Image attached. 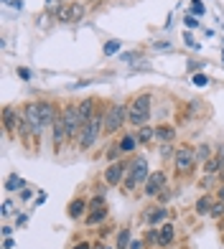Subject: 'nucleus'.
<instances>
[{
  "mask_svg": "<svg viewBox=\"0 0 224 249\" xmlns=\"http://www.w3.org/2000/svg\"><path fill=\"white\" fill-rule=\"evenodd\" d=\"M150 109H153V97L148 92L135 94L130 99V105H128V122L132 124V127H143V124H148Z\"/></svg>",
  "mask_w": 224,
  "mask_h": 249,
  "instance_id": "f257e3e1",
  "label": "nucleus"
},
{
  "mask_svg": "<svg viewBox=\"0 0 224 249\" xmlns=\"http://www.w3.org/2000/svg\"><path fill=\"white\" fill-rule=\"evenodd\" d=\"M105 112H107V109H105ZM105 112L97 109V115L82 127V132H79V150H82V153H87V150L99 140V135L105 132Z\"/></svg>",
  "mask_w": 224,
  "mask_h": 249,
  "instance_id": "f03ea898",
  "label": "nucleus"
},
{
  "mask_svg": "<svg viewBox=\"0 0 224 249\" xmlns=\"http://www.w3.org/2000/svg\"><path fill=\"white\" fill-rule=\"evenodd\" d=\"M150 176V168H148V160L145 158H135V160L130 163V171L125 176V183H122V188L128 191V194H132L138 186H143L145 180H148Z\"/></svg>",
  "mask_w": 224,
  "mask_h": 249,
  "instance_id": "7ed1b4c3",
  "label": "nucleus"
},
{
  "mask_svg": "<svg viewBox=\"0 0 224 249\" xmlns=\"http://www.w3.org/2000/svg\"><path fill=\"white\" fill-rule=\"evenodd\" d=\"M61 120L66 124V138H69V142L79 140L82 120H79V105H76V102H69V105L61 107Z\"/></svg>",
  "mask_w": 224,
  "mask_h": 249,
  "instance_id": "20e7f679",
  "label": "nucleus"
},
{
  "mask_svg": "<svg viewBox=\"0 0 224 249\" xmlns=\"http://www.w3.org/2000/svg\"><path fill=\"white\" fill-rule=\"evenodd\" d=\"M125 122H128V105H122V102L110 105L105 112V135H115Z\"/></svg>",
  "mask_w": 224,
  "mask_h": 249,
  "instance_id": "39448f33",
  "label": "nucleus"
},
{
  "mask_svg": "<svg viewBox=\"0 0 224 249\" xmlns=\"http://www.w3.org/2000/svg\"><path fill=\"white\" fill-rule=\"evenodd\" d=\"M196 148L191 145H181V148H176V155H173V168L178 176H188L196 168Z\"/></svg>",
  "mask_w": 224,
  "mask_h": 249,
  "instance_id": "423d86ee",
  "label": "nucleus"
},
{
  "mask_svg": "<svg viewBox=\"0 0 224 249\" xmlns=\"http://www.w3.org/2000/svg\"><path fill=\"white\" fill-rule=\"evenodd\" d=\"M51 13L56 16V20H59V23H79L87 10H84L82 3H64L61 8L51 10Z\"/></svg>",
  "mask_w": 224,
  "mask_h": 249,
  "instance_id": "0eeeda50",
  "label": "nucleus"
},
{
  "mask_svg": "<svg viewBox=\"0 0 224 249\" xmlns=\"http://www.w3.org/2000/svg\"><path fill=\"white\" fill-rule=\"evenodd\" d=\"M130 163L132 160H115V163H110L105 168V180H107V186H122L125 183V176L130 171Z\"/></svg>",
  "mask_w": 224,
  "mask_h": 249,
  "instance_id": "6e6552de",
  "label": "nucleus"
},
{
  "mask_svg": "<svg viewBox=\"0 0 224 249\" xmlns=\"http://www.w3.org/2000/svg\"><path fill=\"white\" fill-rule=\"evenodd\" d=\"M23 117L26 122L31 124V130H33V138H38V135L43 132V122H41V109H38V102H26L23 105Z\"/></svg>",
  "mask_w": 224,
  "mask_h": 249,
  "instance_id": "1a4fd4ad",
  "label": "nucleus"
},
{
  "mask_svg": "<svg viewBox=\"0 0 224 249\" xmlns=\"http://www.w3.org/2000/svg\"><path fill=\"white\" fill-rule=\"evenodd\" d=\"M166 180H168V178H166V173H163V171H153V173L148 176V180L143 183V194L148 196V198H158V194L168 186Z\"/></svg>",
  "mask_w": 224,
  "mask_h": 249,
  "instance_id": "9d476101",
  "label": "nucleus"
},
{
  "mask_svg": "<svg viewBox=\"0 0 224 249\" xmlns=\"http://www.w3.org/2000/svg\"><path fill=\"white\" fill-rule=\"evenodd\" d=\"M143 221L148 226H161L163 221H168V209L163 206V203H155V206H150L143 213Z\"/></svg>",
  "mask_w": 224,
  "mask_h": 249,
  "instance_id": "9b49d317",
  "label": "nucleus"
},
{
  "mask_svg": "<svg viewBox=\"0 0 224 249\" xmlns=\"http://www.w3.org/2000/svg\"><path fill=\"white\" fill-rule=\"evenodd\" d=\"M38 109H41V122H43V130L51 127V124L56 122V117H59L61 109H56V105L51 99H38Z\"/></svg>",
  "mask_w": 224,
  "mask_h": 249,
  "instance_id": "f8f14e48",
  "label": "nucleus"
},
{
  "mask_svg": "<svg viewBox=\"0 0 224 249\" xmlns=\"http://www.w3.org/2000/svg\"><path fill=\"white\" fill-rule=\"evenodd\" d=\"M51 135H54V150L59 153L64 148V142H69V138H66V124L61 120V112H59V117H56V122L51 124Z\"/></svg>",
  "mask_w": 224,
  "mask_h": 249,
  "instance_id": "ddd939ff",
  "label": "nucleus"
},
{
  "mask_svg": "<svg viewBox=\"0 0 224 249\" xmlns=\"http://www.w3.org/2000/svg\"><path fill=\"white\" fill-rule=\"evenodd\" d=\"M76 105H79V120H82V127H84V124L97 115V99L94 97H87L82 102H76Z\"/></svg>",
  "mask_w": 224,
  "mask_h": 249,
  "instance_id": "4468645a",
  "label": "nucleus"
},
{
  "mask_svg": "<svg viewBox=\"0 0 224 249\" xmlns=\"http://www.w3.org/2000/svg\"><path fill=\"white\" fill-rule=\"evenodd\" d=\"M18 117H20V112L16 107H3V127L8 135H16V127H18Z\"/></svg>",
  "mask_w": 224,
  "mask_h": 249,
  "instance_id": "2eb2a0df",
  "label": "nucleus"
},
{
  "mask_svg": "<svg viewBox=\"0 0 224 249\" xmlns=\"http://www.w3.org/2000/svg\"><path fill=\"white\" fill-rule=\"evenodd\" d=\"M87 211H89V201H84V198H74L69 203V209H66V213H69L72 221H79Z\"/></svg>",
  "mask_w": 224,
  "mask_h": 249,
  "instance_id": "dca6fc26",
  "label": "nucleus"
},
{
  "mask_svg": "<svg viewBox=\"0 0 224 249\" xmlns=\"http://www.w3.org/2000/svg\"><path fill=\"white\" fill-rule=\"evenodd\" d=\"M158 229H161V244H158V247H171V244H173V236H176L173 224H171V221H163Z\"/></svg>",
  "mask_w": 224,
  "mask_h": 249,
  "instance_id": "f3484780",
  "label": "nucleus"
},
{
  "mask_svg": "<svg viewBox=\"0 0 224 249\" xmlns=\"http://www.w3.org/2000/svg\"><path fill=\"white\" fill-rule=\"evenodd\" d=\"M155 140H158L161 145L163 142H173L176 140V130L171 127V124H158V127H155Z\"/></svg>",
  "mask_w": 224,
  "mask_h": 249,
  "instance_id": "a211bd4d",
  "label": "nucleus"
},
{
  "mask_svg": "<svg viewBox=\"0 0 224 249\" xmlns=\"http://www.w3.org/2000/svg\"><path fill=\"white\" fill-rule=\"evenodd\" d=\"M135 140H138V145H148L150 140H155V127H150V124H143V127H138Z\"/></svg>",
  "mask_w": 224,
  "mask_h": 249,
  "instance_id": "6ab92c4d",
  "label": "nucleus"
},
{
  "mask_svg": "<svg viewBox=\"0 0 224 249\" xmlns=\"http://www.w3.org/2000/svg\"><path fill=\"white\" fill-rule=\"evenodd\" d=\"M211 206H214V198H211V196H201L196 201V213H199V216H209Z\"/></svg>",
  "mask_w": 224,
  "mask_h": 249,
  "instance_id": "aec40b11",
  "label": "nucleus"
},
{
  "mask_svg": "<svg viewBox=\"0 0 224 249\" xmlns=\"http://www.w3.org/2000/svg\"><path fill=\"white\" fill-rule=\"evenodd\" d=\"M209 158H214V155H211V145H209V142L196 145V163H199V165H204Z\"/></svg>",
  "mask_w": 224,
  "mask_h": 249,
  "instance_id": "412c9836",
  "label": "nucleus"
},
{
  "mask_svg": "<svg viewBox=\"0 0 224 249\" xmlns=\"http://www.w3.org/2000/svg\"><path fill=\"white\" fill-rule=\"evenodd\" d=\"M26 188V180L20 178L18 173H10L8 180H5V191H23Z\"/></svg>",
  "mask_w": 224,
  "mask_h": 249,
  "instance_id": "4be33fe9",
  "label": "nucleus"
},
{
  "mask_svg": "<svg viewBox=\"0 0 224 249\" xmlns=\"http://www.w3.org/2000/svg\"><path fill=\"white\" fill-rule=\"evenodd\" d=\"M201 168H204V173H206V176H214V173H219V171H222L224 165H222L219 158L214 155V158H209V160H206L204 165H201Z\"/></svg>",
  "mask_w": 224,
  "mask_h": 249,
  "instance_id": "5701e85b",
  "label": "nucleus"
},
{
  "mask_svg": "<svg viewBox=\"0 0 224 249\" xmlns=\"http://www.w3.org/2000/svg\"><path fill=\"white\" fill-rule=\"evenodd\" d=\"M135 148H138L135 135H122V140H120V150H122V153H132Z\"/></svg>",
  "mask_w": 224,
  "mask_h": 249,
  "instance_id": "b1692460",
  "label": "nucleus"
},
{
  "mask_svg": "<svg viewBox=\"0 0 224 249\" xmlns=\"http://www.w3.org/2000/svg\"><path fill=\"white\" fill-rule=\"evenodd\" d=\"M105 219H107V209H99V211H89V216L84 221H87V226H94V224L105 221Z\"/></svg>",
  "mask_w": 224,
  "mask_h": 249,
  "instance_id": "393cba45",
  "label": "nucleus"
},
{
  "mask_svg": "<svg viewBox=\"0 0 224 249\" xmlns=\"http://www.w3.org/2000/svg\"><path fill=\"white\" fill-rule=\"evenodd\" d=\"M143 239L148 242V244H155V247H158V244H161V229H158V226H150V229L145 231Z\"/></svg>",
  "mask_w": 224,
  "mask_h": 249,
  "instance_id": "a878e982",
  "label": "nucleus"
},
{
  "mask_svg": "<svg viewBox=\"0 0 224 249\" xmlns=\"http://www.w3.org/2000/svg\"><path fill=\"white\" fill-rule=\"evenodd\" d=\"M130 247V229H122L117 234V249H128Z\"/></svg>",
  "mask_w": 224,
  "mask_h": 249,
  "instance_id": "bb28decb",
  "label": "nucleus"
},
{
  "mask_svg": "<svg viewBox=\"0 0 224 249\" xmlns=\"http://www.w3.org/2000/svg\"><path fill=\"white\" fill-rule=\"evenodd\" d=\"M209 216H211V219H222V216H224V201H219V198L214 201V206H211Z\"/></svg>",
  "mask_w": 224,
  "mask_h": 249,
  "instance_id": "cd10ccee",
  "label": "nucleus"
},
{
  "mask_svg": "<svg viewBox=\"0 0 224 249\" xmlns=\"http://www.w3.org/2000/svg\"><path fill=\"white\" fill-rule=\"evenodd\" d=\"M120 46H122V43H120L117 38L107 41V43H105V56H112V53H117V51H120Z\"/></svg>",
  "mask_w": 224,
  "mask_h": 249,
  "instance_id": "c85d7f7f",
  "label": "nucleus"
},
{
  "mask_svg": "<svg viewBox=\"0 0 224 249\" xmlns=\"http://www.w3.org/2000/svg\"><path fill=\"white\" fill-rule=\"evenodd\" d=\"M120 153H122V150H120V142H112V145H110V150H107V160H110V163H115L117 158H120Z\"/></svg>",
  "mask_w": 224,
  "mask_h": 249,
  "instance_id": "c756f323",
  "label": "nucleus"
},
{
  "mask_svg": "<svg viewBox=\"0 0 224 249\" xmlns=\"http://www.w3.org/2000/svg\"><path fill=\"white\" fill-rule=\"evenodd\" d=\"M99 209H107L105 196H94L92 201H89V211H99Z\"/></svg>",
  "mask_w": 224,
  "mask_h": 249,
  "instance_id": "7c9ffc66",
  "label": "nucleus"
},
{
  "mask_svg": "<svg viewBox=\"0 0 224 249\" xmlns=\"http://www.w3.org/2000/svg\"><path fill=\"white\" fill-rule=\"evenodd\" d=\"M206 13V8H204V3L201 0H191V16H196V18H201Z\"/></svg>",
  "mask_w": 224,
  "mask_h": 249,
  "instance_id": "2f4dec72",
  "label": "nucleus"
},
{
  "mask_svg": "<svg viewBox=\"0 0 224 249\" xmlns=\"http://www.w3.org/2000/svg\"><path fill=\"white\" fill-rule=\"evenodd\" d=\"M171 155H176V148L171 142H163V148H161V158H171Z\"/></svg>",
  "mask_w": 224,
  "mask_h": 249,
  "instance_id": "473e14b6",
  "label": "nucleus"
},
{
  "mask_svg": "<svg viewBox=\"0 0 224 249\" xmlns=\"http://www.w3.org/2000/svg\"><path fill=\"white\" fill-rule=\"evenodd\" d=\"M184 23H186V28H199L201 23H199V18L196 16H191V13H188L186 18H184Z\"/></svg>",
  "mask_w": 224,
  "mask_h": 249,
  "instance_id": "72a5a7b5",
  "label": "nucleus"
},
{
  "mask_svg": "<svg viewBox=\"0 0 224 249\" xmlns=\"http://www.w3.org/2000/svg\"><path fill=\"white\" fill-rule=\"evenodd\" d=\"M194 84H196V87H206L209 79H206L204 74H196V76H194Z\"/></svg>",
  "mask_w": 224,
  "mask_h": 249,
  "instance_id": "f704fd0d",
  "label": "nucleus"
},
{
  "mask_svg": "<svg viewBox=\"0 0 224 249\" xmlns=\"http://www.w3.org/2000/svg\"><path fill=\"white\" fill-rule=\"evenodd\" d=\"M128 249H145V239H132Z\"/></svg>",
  "mask_w": 224,
  "mask_h": 249,
  "instance_id": "c9c22d12",
  "label": "nucleus"
},
{
  "mask_svg": "<svg viewBox=\"0 0 224 249\" xmlns=\"http://www.w3.org/2000/svg\"><path fill=\"white\" fill-rule=\"evenodd\" d=\"M204 69V61H188V71H199Z\"/></svg>",
  "mask_w": 224,
  "mask_h": 249,
  "instance_id": "e433bc0d",
  "label": "nucleus"
},
{
  "mask_svg": "<svg viewBox=\"0 0 224 249\" xmlns=\"http://www.w3.org/2000/svg\"><path fill=\"white\" fill-rule=\"evenodd\" d=\"M43 3H46V8H49V13H51V10H56V8H61V5H59L61 0H43Z\"/></svg>",
  "mask_w": 224,
  "mask_h": 249,
  "instance_id": "4c0bfd02",
  "label": "nucleus"
},
{
  "mask_svg": "<svg viewBox=\"0 0 224 249\" xmlns=\"http://www.w3.org/2000/svg\"><path fill=\"white\" fill-rule=\"evenodd\" d=\"M5 3H8L10 8H18V10L23 8V0H5Z\"/></svg>",
  "mask_w": 224,
  "mask_h": 249,
  "instance_id": "58836bf2",
  "label": "nucleus"
},
{
  "mask_svg": "<svg viewBox=\"0 0 224 249\" xmlns=\"http://www.w3.org/2000/svg\"><path fill=\"white\" fill-rule=\"evenodd\" d=\"M217 158H219L222 165H224V142H222V145H217Z\"/></svg>",
  "mask_w": 224,
  "mask_h": 249,
  "instance_id": "ea45409f",
  "label": "nucleus"
},
{
  "mask_svg": "<svg viewBox=\"0 0 224 249\" xmlns=\"http://www.w3.org/2000/svg\"><path fill=\"white\" fill-rule=\"evenodd\" d=\"M72 249H92V244H89V242H79V244H74Z\"/></svg>",
  "mask_w": 224,
  "mask_h": 249,
  "instance_id": "a19ab883",
  "label": "nucleus"
},
{
  "mask_svg": "<svg viewBox=\"0 0 224 249\" xmlns=\"http://www.w3.org/2000/svg\"><path fill=\"white\" fill-rule=\"evenodd\" d=\"M16 244H13V239H10V236H5V242H3V249H13Z\"/></svg>",
  "mask_w": 224,
  "mask_h": 249,
  "instance_id": "79ce46f5",
  "label": "nucleus"
},
{
  "mask_svg": "<svg viewBox=\"0 0 224 249\" xmlns=\"http://www.w3.org/2000/svg\"><path fill=\"white\" fill-rule=\"evenodd\" d=\"M217 198L224 201V183H219V188H217Z\"/></svg>",
  "mask_w": 224,
  "mask_h": 249,
  "instance_id": "37998d69",
  "label": "nucleus"
},
{
  "mask_svg": "<svg viewBox=\"0 0 224 249\" xmlns=\"http://www.w3.org/2000/svg\"><path fill=\"white\" fill-rule=\"evenodd\" d=\"M10 206H13L10 201H5V203H3V216H8V213H10Z\"/></svg>",
  "mask_w": 224,
  "mask_h": 249,
  "instance_id": "c03bdc74",
  "label": "nucleus"
},
{
  "mask_svg": "<svg viewBox=\"0 0 224 249\" xmlns=\"http://www.w3.org/2000/svg\"><path fill=\"white\" fill-rule=\"evenodd\" d=\"M26 221H28V216H26V213H20V216H18V219H16V224H18V226H23V224H26Z\"/></svg>",
  "mask_w": 224,
  "mask_h": 249,
  "instance_id": "a18cd8bd",
  "label": "nucleus"
},
{
  "mask_svg": "<svg viewBox=\"0 0 224 249\" xmlns=\"http://www.w3.org/2000/svg\"><path fill=\"white\" fill-rule=\"evenodd\" d=\"M122 61H132V59H138V53H125V56H120Z\"/></svg>",
  "mask_w": 224,
  "mask_h": 249,
  "instance_id": "49530a36",
  "label": "nucleus"
},
{
  "mask_svg": "<svg viewBox=\"0 0 224 249\" xmlns=\"http://www.w3.org/2000/svg\"><path fill=\"white\" fill-rule=\"evenodd\" d=\"M18 74H20V79H31V71L28 69H18Z\"/></svg>",
  "mask_w": 224,
  "mask_h": 249,
  "instance_id": "de8ad7c7",
  "label": "nucleus"
},
{
  "mask_svg": "<svg viewBox=\"0 0 224 249\" xmlns=\"http://www.w3.org/2000/svg\"><path fill=\"white\" fill-rule=\"evenodd\" d=\"M153 49H168V41H158V43H153Z\"/></svg>",
  "mask_w": 224,
  "mask_h": 249,
  "instance_id": "09e8293b",
  "label": "nucleus"
},
{
  "mask_svg": "<svg viewBox=\"0 0 224 249\" xmlns=\"http://www.w3.org/2000/svg\"><path fill=\"white\" fill-rule=\"evenodd\" d=\"M20 198L28 201V198H31V191H28V188H23V191H20Z\"/></svg>",
  "mask_w": 224,
  "mask_h": 249,
  "instance_id": "8fccbe9b",
  "label": "nucleus"
},
{
  "mask_svg": "<svg viewBox=\"0 0 224 249\" xmlns=\"http://www.w3.org/2000/svg\"><path fill=\"white\" fill-rule=\"evenodd\" d=\"M13 234V226H3V236H10Z\"/></svg>",
  "mask_w": 224,
  "mask_h": 249,
  "instance_id": "3c124183",
  "label": "nucleus"
},
{
  "mask_svg": "<svg viewBox=\"0 0 224 249\" xmlns=\"http://www.w3.org/2000/svg\"><path fill=\"white\" fill-rule=\"evenodd\" d=\"M43 201H46V194H38V198H36V206H41Z\"/></svg>",
  "mask_w": 224,
  "mask_h": 249,
  "instance_id": "603ef678",
  "label": "nucleus"
},
{
  "mask_svg": "<svg viewBox=\"0 0 224 249\" xmlns=\"http://www.w3.org/2000/svg\"><path fill=\"white\" fill-rule=\"evenodd\" d=\"M92 249H107V247H105L102 242H97V244H92Z\"/></svg>",
  "mask_w": 224,
  "mask_h": 249,
  "instance_id": "864d4df0",
  "label": "nucleus"
},
{
  "mask_svg": "<svg viewBox=\"0 0 224 249\" xmlns=\"http://www.w3.org/2000/svg\"><path fill=\"white\" fill-rule=\"evenodd\" d=\"M222 226H224V221H222Z\"/></svg>",
  "mask_w": 224,
  "mask_h": 249,
  "instance_id": "5fc2aeb1",
  "label": "nucleus"
}]
</instances>
